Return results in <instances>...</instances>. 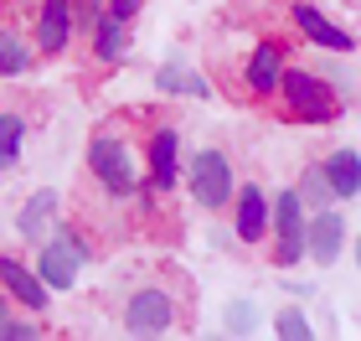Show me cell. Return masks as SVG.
<instances>
[{"label": "cell", "mask_w": 361, "mask_h": 341, "mask_svg": "<svg viewBox=\"0 0 361 341\" xmlns=\"http://www.w3.org/2000/svg\"><path fill=\"white\" fill-rule=\"evenodd\" d=\"M0 21H6V16H0Z\"/></svg>", "instance_id": "obj_28"}, {"label": "cell", "mask_w": 361, "mask_h": 341, "mask_svg": "<svg viewBox=\"0 0 361 341\" xmlns=\"http://www.w3.org/2000/svg\"><path fill=\"white\" fill-rule=\"evenodd\" d=\"M294 186H300V197L310 202V213H315V207H336V191H331V181H325V166H320V160H310Z\"/></svg>", "instance_id": "obj_20"}, {"label": "cell", "mask_w": 361, "mask_h": 341, "mask_svg": "<svg viewBox=\"0 0 361 341\" xmlns=\"http://www.w3.org/2000/svg\"><path fill=\"white\" fill-rule=\"evenodd\" d=\"M129 26H135V21H124V16H114V11L98 16V26L83 37L88 42V57L98 62V68H124V62H129V52H135Z\"/></svg>", "instance_id": "obj_13"}, {"label": "cell", "mask_w": 361, "mask_h": 341, "mask_svg": "<svg viewBox=\"0 0 361 341\" xmlns=\"http://www.w3.org/2000/svg\"><path fill=\"white\" fill-rule=\"evenodd\" d=\"M88 258H93V243L78 233L73 222H57V233L37 249V274L47 280L52 295H73L78 280H83V269H88Z\"/></svg>", "instance_id": "obj_3"}, {"label": "cell", "mask_w": 361, "mask_h": 341, "mask_svg": "<svg viewBox=\"0 0 361 341\" xmlns=\"http://www.w3.org/2000/svg\"><path fill=\"white\" fill-rule=\"evenodd\" d=\"M180 321H186V311H180V300L171 295L166 285H145V289H135V295L124 300V311H119L124 336H140V341L176 336Z\"/></svg>", "instance_id": "obj_5"}, {"label": "cell", "mask_w": 361, "mask_h": 341, "mask_svg": "<svg viewBox=\"0 0 361 341\" xmlns=\"http://www.w3.org/2000/svg\"><path fill=\"white\" fill-rule=\"evenodd\" d=\"M155 88L171 93V99H212V78L202 68H191L186 57H166L155 68Z\"/></svg>", "instance_id": "obj_16"}, {"label": "cell", "mask_w": 361, "mask_h": 341, "mask_svg": "<svg viewBox=\"0 0 361 341\" xmlns=\"http://www.w3.org/2000/svg\"><path fill=\"white\" fill-rule=\"evenodd\" d=\"M57 222H62V197H57L52 186H37L21 202V213H16V233H21L31 249H42V243L57 233Z\"/></svg>", "instance_id": "obj_14"}, {"label": "cell", "mask_w": 361, "mask_h": 341, "mask_svg": "<svg viewBox=\"0 0 361 341\" xmlns=\"http://www.w3.org/2000/svg\"><path fill=\"white\" fill-rule=\"evenodd\" d=\"M227 213H233V238L248 243V249L274 233V197H269L258 181L238 186V197H233V207H227Z\"/></svg>", "instance_id": "obj_12"}, {"label": "cell", "mask_w": 361, "mask_h": 341, "mask_svg": "<svg viewBox=\"0 0 361 341\" xmlns=\"http://www.w3.org/2000/svg\"><path fill=\"white\" fill-rule=\"evenodd\" d=\"M37 62H42L37 37L21 31V26H11V21H0V78H26Z\"/></svg>", "instance_id": "obj_17"}, {"label": "cell", "mask_w": 361, "mask_h": 341, "mask_svg": "<svg viewBox=\"0 0 361 341\" xmlns=\"http://www.w3.org/2000/svg\"><path fill=\"white\" fill-rule=\"evenodd\" d=\"M47 326H42V316H16L11 326H6V341H42Z\"/></svg>", "instance_id": "obj_23"}, {"label": "cell", "mask_w": 361, "mask_h": 341, "mask_svg": "<svg viewBox=\"0 0 361 341\" xmlns=\"http://www.w3.org/2000/svg\"><path fill=\"white\" fill-rule=\"evenodd\" d=\"M109 11V0H73V16H78V31H83V37H88V31L98 26V16H104Z\"/></svg>", "instance_id": "obj_24"}, {"label": "cell", "mask_w": 361, "mask_h": 341, "mask_svg": "<svg viewBox=\"0 0 361 341\" xmlns=\"http://www.w3.org/2000/svg\"><path fill=\"white\" fill-rule=\"evenodd\" d=\"M16 311H21V305H16V300L6 295V285H0V341H6V326L16 321Z\"/></svg>", "instance_id": "obj_25"}, {"label": "cell", "mask_w": 361, "mask_h": 341, "mask_svg": "<svg viewBox=\"0 0 361 341\" xmlns=\"http://www.w3.org/2000/svg\"><path fill=\"white\" fill-rule=\"evenodd\" d=\"M31 37H37L42 62L68 57V47L83 37V31H78V16H73V0H37V11H31Z\"/></svg>", "instance_id": "obj_10"}, {"label": "cell", "mask_w": 361, "mask_h": 341, "mask_svg": "<svg viewBox=\"0 0 361 341\" xmlns=\"http://www.w3.org/2000/svg\"><path fill=\"white\" fill-rule=\"evenodd\" d=\"M26 114L21 109H0V171H16L26 160Z\"/></svg>", "instance_id": "obj_19"}, {"label": "cell", "mask_w": 361, "mask_h": 341, "mask_svg": "<svg viewBox=\"0 0 361 341\" xmlns=\"http://www.w3.org/2000/svg\"><path fill=\"white\" fill-rule=\"evenodd\" d=\"M279 114L294 124H310V129H325L336 124L341 114H346V99L331 88V78H325L320 68H300V62H289L284 83H279Z\"/></svg>", "instance_id": "obj_2"}, {"label": "cell", "mask_w": 361, "mask_h": 341, "mask_svg": "<svg viewBox=\"0 0 361 341\" xmlns=\"http://www.w3.org/2000/svg\"><path fill=\"white\" fill-rule=\"evenodd\" d=\"M0 285H6V295L21 305L26 316L52 311V289H47V280L37 274V264H26L21 253H0Z\"/></svg>", "instance_id": "obj_11"}, {"label": "cell", "mask_w": 361, "mask_h": 341, "mask_svg": "<svg viewBox=\"0 0 361 341\" xmlns=\"http://www.w3.org/2000/svg\"><path fill=\"white\" fill-rule=\"evenodd\" d=\"M289 26L300 31V42H310V47L325 52V57H351V52H356L351 26H341L336 16H325L315 0H289Z\"/></svg>", "instance_id": "obj_9"}, {"label": "cell", "mask_w": 361, "mask_h": 341, "mask_svg": "<svg viewBox=\"0 0 361 341\" xmlns=\"http://www.w3.org/2000/svg\"><path fill=\"white\" fill-rule=\"evenodd\" d=\"M186 191L202 213H227L238 197V176H233V155L217 145H202L196 155H186Z\"/></svg>", "instance_id": "obj_4"}, {"label": "cell", "mask_w": 361, "mask_h": 341, "mask_svg": "<svg viewBox=\"0 0 361 341\" xmlns=\"http://www.w3.org/2000/svg\"><path fill=\"white\" fill-rule=\"evenodd\" d=\"M351 253H356V269H361V238H356V243H351Z\"/></svg>", "instance_id": "obj_27"}, {"label": "cell", "mask_w": 361, "mask_h": 341, "mask_svg": "<svg viewBox=\"0 0 361 341\" xmlns=\"http://www.w3.org/2000/svg\"><path fill=\"white\" fill-rule=\"evenodd\" d=\"M305 243H310V258H315V264H325L331 269L341 253H346V217L336 213V207H315V213H310V227H305Z\"/></svg>", "instance_id": "obj_15"}, {"label": "cell", "mask_w": 361, "mask_h": 341, "mask_svg": "<svg viewBox=\"0 0 361 341\" xmlns=\"http://www.w3.org/2000/svg\"><path fill=\"white\" fill-rule=\"evenodd\" d=\"M289 73V47L279 37H258L243 57V99L253 104H274L279 99V83Z\"/></svg>", "instance_id": "obj_7"}, {"label": "cell", "mask_w": 361, "mask_h": 341, "mask_svg": "<svg viewBox=\"0 0 361 341\" xmlns=\"http://www.w3.org/2000/svg\"><path fill=\"white\" fill-rule=\"evenodd\" d=\"M305 227H310V202L300 197V186L274 191V253H269L274 269H294L310 258Z\"/></svg>", "instance_id": "obj_6"}, {"label": "cell", "mask_w": 361, "mask_h": 341, "mask_svg": "<svg viewBox=\"0 0 361 341\" xmlns=\"http://www.w3.org/2000/svg\"><path fill=\"white\" fill-rule=\"evenodd\" d=\"M83 166H88L93 186L104 191L109 202L129 207L145 186V150L129 135H119V129H98L88 140V150H83Z\"/></svg>", "instance_id": "obj_1"}, {"label": "cell", "mask_w": 361, "mask_h": 341, "mask_svg": "<svg viewBox=\"0 0 361 341\" xmlns=\"http://www.w3.org/2000/svg\"><path fill=\"white\" fill-rule=\"evenodd\" d=\"M109 11H114V16H124V21H135V16L145 11V0H109Z\"/></svg>", "instance_id": "obj_26"}, {"label": "cell", "mask_w": 361, "mask_h": 341, "mask_svg": "<svg viewBox=\"0 0 361 341\" xmlns=\"http://www.w3.org/2000/svg\"><path fill=\"white\" fill-rule=\"evenodd\" d=\"M145 181L160 197H176V186H186V155H180V129L155 124L145 135Z\"/></svg>", "instance_id": "obj_8"}, {"label": "cell", "mask_w": 361, "mask_h": 341, "mask_svg": "<svg viewBox=\"0 0 361 341\" xmlns=\"http://www.w3.org/2000/svg\"><path fill=\"white\" fill-rule=\"evenodd\" d=\"M222 331H227V336H253V331H258V305H253L248 295L233 300V305L222 311Z\"/></svg>", "instance_id": "obj_21"}, {"label": "cell", "mask_w": 361, "mask_h": 341, "mask_svg": "<svg viewBox=\"0 0 361 341\" xmlns=\"http://www.w3.org/2000/svg\"><path fill=\"white\" fill-rule=\"evenodd\" d=\"M320 166H325V181H331L336 202H356L361 197V150L336 145L331 155H320Z\"/></svg>", "instance_id": "obj_18"}, {"label": "cell", "mask_w": 361, "mask_h": 341, "mask_svg": "<svg viewBox=\"0 0 361 341\" xmlns=\"http://www.w3.org/2000/svg\"><path fill=\"white\" fill-rule=\"evenodd\" d=\"M274 336H279V341H310V336H315V326H310V316L300 311V305H284V311L274 316Z\"/></svg>", "instance_id": "obj_22"}]
</instances>
